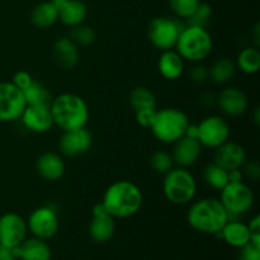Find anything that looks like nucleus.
I'll return each mask as SVG.
<instances>
[{"mask_svg": "<svg viewBox=\"0 0 260 260\" xmlns=\"http://www.w3.org/2000/svg\"><path fill=\"white\" fill-rule=\"evenodd\" d=\"M144 197L135 183L129 180H117L106 189L102 200L108 215L113 218H128L141 210Z\"/></svg>", "mask_w": 260, "mask_h": 260, "instance_id": "obj_1", "label": "nucleus"}, {"mask_svg": "<svg viewBox=\"0 0 260 260\" xmlns=\"http://www.w3.org/2000/svg\"><path fill=\"white\" fill-rule=\"evenodd\" d=\"M53 126L65 131L86 127L89 121V107L84 98L74 93H62L52 98L50 103Z\"/></svg>", "mask_w": 260, "mask_h": 260, "instance_id": "obj_2", "label": "nucleus"}, {"mask_svg": "<svg viewBox=\"0 0 260 260\" xmlns=\"http://www.w3.org/2000/svg\"><path fill=\"white\" fill-rule=\"evenodd\" d=\"M187 221L190 228L198 233L217 235L229 221V215L218 198L206 197L190 205Z\"/></svg>", "mask_w": 260, "mask_h": 260, "instance_id": "obj_3", "label": "nucleus"}, {"mask_svg": "<svg viewBox=\"0 0 260 260\" xmlns=\"http://www.w3.org/2000/svg\"><path fill=\"white\" fill-rule=\"evenodd\" d=\"M213 48L212 36L205 27L188 24L179 33L174 50L184 61L201 62L211 55Z\"/></svg>", "mask_w": 260, "mask_h": 260, "instance_id": "obj_4", "label": "nucleus"}, {"mask_svg": "<svg viewBox=\"0 0 260 260\" xmlns=\"http://www.w3.org/2000/svg\"><path fill=\"white\" fill-rule=\"evenodd\" d=\"M189 124V118L185 112L179 108L168 107L159 111L156 109L150 129L157 141L162 144H174L185 136Z\"/></svg>", "mask_w": 260, "mask_h": 260, "instance_id": "obj_5", "label": "nucleus"}, {"mask_svg": "<svg viewBox=\"0 0 260 260\" xmlns=\"http://www.w3.org/2000/svg\"><path fill=\"white\" fill-rule=\"evenodd\" d=\"M162 193L170 203L177 206L192 202L197 193V182L188 168L173 167L162 180Z\"/></svg>", "mask_w": 260, "mask_h": 260, "instance_id": "obj_6", "label": "nucleus"}, {"mask_svg": "<svg viewBox=\"0 0 260 260\" xmlns=\"http://www.w3.org/2000/svg\"><path fill=\"white\" fill-rule=\"evenodd\" d=\"M220 202L229 215V220H235L253 208L255 196L253 189L244 182L229 183L220 190Z\"/></svg>", "mask_w": 260, "mask_h": 260, "instance_id": "obj_7", "label": "nucleus"}, {"mask_svg": "<svg viewBox=\"0 0 260 260\" xmlns=\"http://www.w3.org/2000/svg\"><path fill=\"white\" fill-rule=\"evenodd\" d=\"M183 28L184 25L174 18L156 17L147 27V37L156 50H160L161 52L173 50Z\"/></svg>", "mask_w": 260, "mask_h": 260, "instance_id": "obj_8", "label": "nucleus"}, {"mask_svg": "<svg viewBox=\"0 0 260 260\" xmlns=\"http://www.w3.org/2000/svg\"><path fill=\"white\" fill-rule=\"evenodd\" d=\"M230 124L221 116H208L197 124V140L202 147L216 149L230 139Z\"/></svg>", "mask_w": 260, "mask_h": 260, "instance_id": "obj_9", "label": "nucleus"}, {"mask_svg": "<svg viewBox=\"0 0 260 260\" xmlns=\"http://www.w3.org/2000/svg\"><path fill=\"white\" fill-rule=\"evenodd\" d=\"M60 221L55 208L50 206H41L30 212L27 220L28 231L35 238L50 240L57 234Z\"/></svg>", "mask_w": 260, "mask_h": 260, "instance_id": "obj_10", "label": "nucleus"}, {"mask_svg": "<svg viewBox=\"0 0 260 260\" xmlns=\"http://www.w3.org/2000/svg\"><path fill=\"white\" fill-rule=\"evenodd\" d=\"M25 99L23 91L14 85L12 81L0 83V122L9 123L19 119L24 111Z\"/></svg>", "mask_w": 260, "mask_h": 260, "instance_id": "obj_11", "label": "nucleus"}, {"mask_svg": "<svg viewBox=\"0 0 260 260\" xmlns=\"http://www.w3.org/2000/svg\"><path fill=\"white\" fill-rule=\"evenodd\" d=\"M27 221L15 212L0 216V245L13 249L27 239Z\"/></svg>", "mask_w": 260, "mask_h": 260, "instance_id": "obj_12", "label": "nucleus"}, {"mask_svg": "<svg viewBox=\"0 0 260 260\" xmlns=\"http://www.w3.org/2000/svg\"><path fill=\"white\" fill-rule=\"evenodd\" d=\"M93 137L86 127L73 131L62 132L58 141V149L61 154L68 157H75L84 155L90 150Z\"/></svg>", "mask_w": 260, "mask_h": 260, "instance_id": "obj_13", "label": "nucleus"}, {"mask_svg": "<svg viewBox=\"0 0 260 260\" xmlns=\"http://www.w3.org/2000/svg\"><path fill=\"white\" fill-rule=\"evenodd\" d=\"M114 230H116L114 218L108 215L102 202L96 203L93 207V218L88 226L90 239L94 243L104 244L113 238Z\"/></svg>", "mask_w": 260, "mask_h": 260, "instance_id": "obj_14", "label": "nucleus"}, {"mask_svg": "<svg viewBox=\"0 0 260 260\" xmlns=\"http://www.w3.org/2000/svg\"><path fill=\"white\" fill-rule=\"evenodd\" d=\"M216 106L222 113L230 117H239L248 111V95L236 86H226L216 96Z\"/></svg>", "mask_w": 260, "mask_h": 260, "instance_id": "obj_15", "label": "nucleus"}, {"mask_svg": "<svg viewBox=\"0 0 260 260\" xmlns=\"http://www.w3.org/2000/svg\"><path fill=\"white\" fill-rule=\"evenodd\" d=\"M19 119L25 129L33 134H46L53 127L50 106H25Z\"/></svg>", "mask_w": 260, "mask_h": 260, "instance_id": "obj_16", "label": "nucleus"}, {"mask_svg": "<svg viewBox=\"0 0 260 260\" xmlns=\"http://www.w3.org/2000/svg\"><path fill=\"white\" fill-rule=\"evenodd\" d=\"M173 146L172 155L174 165L182 168H189L197 162L202 152V145L197 139L189 136H183L178 141H175Z\"/></svg>", "mask_w": 260, "mask_h": 260, "instance_id": "obj_17", "label": "nucleus"}, {"mask_svg": "<svg viewBox=\"0 0 260 260\" xmlns=\"http://www.w3.org/2000/svg\"><path fill=\"white\" fill-rule=\"evenodd\" d=\"M246 161L245 149L238 142L226 141L221 146L216 147L213 155V162L230 172L234 169H241Z\"/></svg>", "mask_w": 260, "mask_h": 260, "instance_id": "obj_18", "label": "nucleus"}, {"mask_svg": "<svg viewBox=\"0 0 260 260\" xmlns=\"http://www.w3.org/2000/svg\"><path fill=\"white\" fill-rule=\"evenodd\" d=\"M52 56L57 66L63 70H71L79 63V46L70 37L62 36L53 42Z\"/></svg>", "mask_w": 260, "mask_h": 260, "instance_id": "obj_19", "label": "nucleus"}, {"mask_svg": "<svg viewBox=\"0 0 260 260\" xmlns=\"http://www.w3.org/2000/svg\"><path fill=\"white\" fill-rule=\"evenodd\" d=\"M17 260H51L52 251L47 241L38 238L25 239L12 249Z\"/></svg>", "mask_w": 260, "mask_h": 260, "instance_id": "obj_20", "label": "nucleus"}, {"mask_svg": "<svg viewBox=\"0 0 260 260\" xmlns=\"http://www.w3.org/2000/svg\"><path fill=\"white\" fill-rule=\"evenodd\" d=\"M37 173L41 178L48 182H56L63 177L66 170L65 161L57 152L46 151L38 156L36 162Z\"/></svg>", "mask_w": 260, "mask_h": 260, "instance_id": "obj_21", "label": "nucleus"}, {"mask_svg": "<svg viewBox=\"0 0 260 260\" xmlns=\"http://www.w3.org/2000/svg\"><path fill=\"white\" fill-rule=\"evenodd\" d=\"M216 236L222 239L226 244L234 248H243L248 243H250V234H249L248 225L241 222L240 220H229L222 228V230Z\"/></svg>", "mask_w": 260, "mask_h": 260, "instance_id": "obj_22", "label": "nucleus"}, {"mask_svg": "<svg viewBox=\"0 0 260 260\" xmlns=\"http://www.w3.org/2000/svg\"><path fill=\"white\" fill-rule=\"evenodd\" d=\"M157 70L167 80H177L184 73V60L174 48L162 51L157 60Z\"/></svg>", "mask_w": 260, "mask_h": 260, "instance_id": "obj_23", "label": "nucleus"}, {"mask_svg": "<svg viewBox=\"0 0 260 260\" xmlns=\"http://www.w3.org/2000/svg\"><path fill=\"white\" fill-rule=\"evenodd\" d=\"M86 15H88V8L81 0H68L58 9V20L70 28L84 23Z\"/></svg>", "mask_w": 260, "mask_h": 260, "instance_id": "obj_24", "label": "nucleus"}, {"mask_svg": "<svg viewBox=\"0 0 260 260\" xmlns=\"http://www.w3.org/2000/svg\"><path fill=\"white\" fill-rule=\"evenodd\" d=\"M58 20V10L51 2H42L33 8L30 13V22L35 27L46 29Z\"/></svg>", "mask_w": 260, "mask_h": 260, "instance_id": "obj_25", "label": "nucleus"}, {"mask_svg": "<svg viewBox=\"0 0 260 260\" xmlns=\"http://www.w3.org/2000/svg\"><path fill=\"white\" fill-rule=\"evenodd\" d=\"M235 71V61L230 60L228 57H221L216 60L211 65V68H208V75H210V80L212 83L223 85V84H228L234 78Z\"/></svg>", "mask_w": 260, "mask_h": 260, "instance_id": "obj_26", "label": "nucleus"}, {"mask_svg": "<svg viewBox=\"0 0 260 260\" xmlns=\"http://www.w3.org/2000/svg\"><path fill=\"white\" fill-rule=\"evenodd\" d=\"M236 69L246 75H253L256 74L260 69V51L259 47L255 46H249L243 48L239 52L235 61Z\"/></svg>", "mask_w": 260, "mask_h": 260, "instance_id": "obj_27", "label": "nucleus"}, {"mask_svg": "<svg viewBox=\"0 0 260 260\" xmlns=\"http://www.w3.org/2000/svg\"><path fill=\"white\" fill-rule=\"evenodd\" d=\"M128 103L135 112L142 109H156V96L146 86H136L129 91Z\"/></svg>", "mask_w": 260, "mask_h": 260, "instance_id": "obj_28", "label": "nucleus"}, {"mask_svg": "<svg viewBox=\"0 0 260 260\" xmlns=\"http://www.w3.org/2000/svg\"><path fill=\"white\" fill-rule=\"evenodd\" d=\"M27 106H50L52 96L43 84L33 80L28 88L23 90Z\"/></svg>", "mask_w": 260, "mask_h": 260, "instance_id": "obj_29", "label": "nucleus"}, {"mask_svg": "<svg viewBox=\"0 0 260 260\" xmlns=\"http://www.w3.org/2000/svg\"><path fill=\"white\" fill-rule=\"evenodd\" d=\"M203 179H205L206 184L208 187H211L215 190H218V192L230 183L229 182L228 170H225L220 165L215 164V162L206 165L205 170H203Z\"/></svg>", "mask_w": 260, "mask_h": 260, "instance_id": "obj_30", "label": "nucleus"}, {"mask_svg": "<svg viewBox=\"0 0 260 260\" xmlns=\"http://www.w3.org/2000/svg\"><path fill=\"white\" fill-rule=\"evenodd\" d=\"M70 38L76 43L78 46H83V47H86V46L93 45L96 41V32L94 30L93 27L88 24H79L75 25V27L71 28Z\"/></svg>", "mask_w": 260, "mask_h": 260, "instance_id": "obj_31", "label": "nucleus"}, {"mask_svg": "<svg viewBox=\"0 0 260 260\" xmlns=\"http://www.w3.org/2000/svg\"><path fill=\"white\" fill-rule=\"evenodd\" d=\"M150 167L152 168L155 173L164 175L174 167V161H173L170 152L164 151V150H157L150 157Z\"/></svg>", "mask_w": 260, "mask_h": 260, "instance_id": "obj_32", "label": "nucleus"}, {"mask_svg": "<svg viewBox=\"0 0 260 260\" xmlns=\"http://www.w3.org/2000/svg\"><path fill=\"white\" fill-rule=\"evenodd\" d=\"M170 9L178 18L188 19L194 14L197 8L202 2L201 0H168Z\"/></svg>", "mask_w": 260, "mask_h": 260, "instance_id": "obj_33", "label": "nucleus"}, {"mask_svg": "<svg viewBox=\"0 0 260 260\" xmlns=\"http://www.w3.org/2000/svg\"><path fill=\"white\" fill-rule=\"evenodd\" d=\"M211 13H212V9H211L210 5L206 4V3H201L194 14L188 18V22L192 25H200V27L206 28V25L208 24V20H210Z\"/></svg>", "mask_w": 260, "mask_h": 260, "instance_id": "obj_34", "label": "nucleus"}, {"mask_svg": "<svg viewBox=\"0 0 260 260\" xmlns=\"http://www.w3.org/2000/svg\"><path fill=\"white\" fill-rule=\"evenodd\" d=\"M189 78L193 83L196 84H203L210 79L208 75V68L201 62H196V65L190 69Z\"/></svg>", "mask_w": 260, "mask_h": 260, "instance_id": "obj_35", "label": "nucleus"}, {"mask_svg": "<svg viewBox=\"0 0 260 260\" xmlns=\"http://www.w3.org/2000/svg\"><path fill=\"white\" fill-rule=\"evenodd\" d=\"M241 172L244 177L248 178L249 180L256 182L260 178V164L256 160H246L241 167Z\"/></svg>", "mask_w": 260, "mask_h": 260, "instance_id": "obj_36", "label": "nucleus"}, {"mask_svg": "<svg viewBox=\"0 0 260 260\" xmlns=\"http://www.w3.org/2000/svg\"><path fill=\"white\" fill-rule=\"evenodd\" d=\"M155 113H156V109H142V111L135 112V118L140 126L144 128H150L155 118Z\"/></svg>", "mask_w": 260, "mask_h": 260, "instance_id": "obj_37", "label": "nucleus"}, {"mask_svg": "<svg viewBox=\"0 0 260 260\" xmlns=\"http://www.w3.org/2000/svg\"><path fill=\"white\" fill-rule=\"evenodd\" d=\"M238 260H260V246L248 243L240 248Z\"/></svg>", "mask_w": 260, "mask_h": 260, "instance_id": "obj_38", "label": "nucleus"}, {"mask_svg": "<svg viewBox=\"0 0 260 260\" xmlns=\"http://www.w3.org/2000/svg\"><path fill=\"white\" fill-rule=\"evenodd\" d=\"M33 80H35V79L32 78V75H30L29 73H27V71L24 70H19L13 75L12 83L23 91L25 88H28V86L32 84Z\"/></svg>", "mask_w": 260, "mask_h": 260, "instance_id": "obj_39", "label": "nucleus"}, {"mask_svg": "<svg viewBox=\"0 0 260 260\" xmlns=\"http://www.w3.org/2000/svg\"><path fill=\"white\" fill-rule=\"evenodd\" d=\"M249 234H250V243L254 245L260 246V217L255 215L248 223Z\"/></svg>", "mask_w": 260, "mask_h": 260, "instance_id": "obj_40", "label": "nucleus"}, {"mask_svg": "<svg viewBox=\"0 0 260 260\" xmlns=\"http://www.w3.org/2000/svg\"><path fill=\"white\" fill-rule=\"evenodd\" d=\"M243 172L241 169H234L229 172V182L236 183V182H243Z\"/></svg>", "mask_w": 260, "mask_h": 260, "instance_id": "obj_41", "label": "nucleus"}, {"mask_svg": "<svg viewBox=\"0 0 260 260\" xmlns=\"http://www.w3.org/2000/svg\"><path fill=\"white\" fill-rule=\"evenodd\" d=\"M201 104L205 107H212L216 104V96L213 94H203L200 99Z\"/></svg>", "mask_w": 260, "mask_h": 260, "instance_id": "obj_42", "label": "nucleus"}, {"mask_svg": "<svg viewBox=\"0 0 260 260\" xmlns=\"http://www.w3.org/2000/svg\"><path fill=\"white\" fill-rule=\"evenodd\" d=\"M0 260H17L12 249H8L5 246L0 245Z\"/></svg>", "mask_w": 260, "mask_h": 260, "instance_id": "obj_43", "label": "nucleus"}, {"mask_svg": "<svg viewBox=\"0 0 260 260\" xmlns=\"http://www.w3.org/2000/svg\"><path fill=\"white\" fill-rule=\"evenodd\" d=\"M253 36H254V42H255V47H259V45H260V23H256V24L254 25Z\"/></svg>", "mask_w": 260, "mask_h": 260, "instance_id": "obj_44", "label": "nucleus"}, {"mask_svg": "<svg viewBox=\"0 0 260 260\" xmlns=\"http://www.w3.org/2000/svg\"><path fill=\"white\" fill-rule=\"evenodd\" d=\"M253 118H254V122H255L256 126L259 127V124H260V109H259V107H256L255 111H254Z\"/></svg>", "mask_w": 260, "mask_h": 260, "instance_id": "obj_45", "label": "nucleus"}, {"mask_svg": "<svg viewBox=\"0 0 260 260\" xmlns=\"http://www.w3.org/2000/svg\"><path fill=\"white\" fill-rule=\"evenodd\" d=\"M50 2L52 3V4L55 5V7H56V9L58 10V9H60L61 7H62L63 4H65L66 2H68V0H50Z\"/></svg>", "mask_w": 260, "mask_h": 260, "instance_id": "obj_46", "label": "nucleus"}]
</instances>
